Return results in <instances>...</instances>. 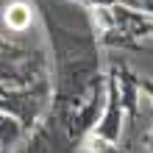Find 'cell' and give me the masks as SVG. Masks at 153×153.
<instances>
[{"label": "cell", "mask_w": 153, "mask_h": 153, "mask_svg": "<svg viewBox=\"0 0 153 153\" xmlns=\"http://www.w3.org/2000/svg\"><path fill=\"white\" fill-rule=\"evenodd\" d=\"M6 22H8V28H14V31L28 28L31 25V8L25 3H11L6 8Z\"/></svg>", "instance_id": "cell-1"}]
</instances>
